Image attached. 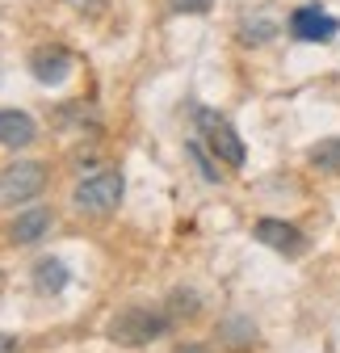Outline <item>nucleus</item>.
Segmentation results:
<instances>
[{
    "mask_svg": "<svg viewBox=\"0 0 340 353\" xmlns=\"http://www.w3.org/2000/svg\"><path fill=\"white\" fill-rule=\"evenodd\" d=\"M311 164L319 172H340V139H323L319 148H311Z\"/></svg>",
    "mask_w": 340,
    "mask_h": 353,
    "instance_id": "11",
    "label": "nucleus"
},
{
    "mask_svg": "<svg viewBox=\"0 0 340 353\" xmlns=\"http://www.w3.org/2000/svg\"><path fill=\"white\" fill-rule=\"evenodd\" d=\"M193 122H198V130H202V139L210 143V152H215L223 164H231V168H244V160H248V148H244V139L235 135V126H231L223 114H215V110L198 105V110H193Z\"/></svg>",
    "mask_w": 340,
    "mask_h": 353,
    "instance_id": "3",
    "label": "nucleus"
},
{
    "mask_svg": "<svg viewBox=\"0 0 340 353\" xmlns=\"http://www.w3.org/2000/svg\"><path fill=\"white\" fill-rule=\"evenodd\" d=\"M42 185H47V168L38 160H17L0 172V202L5 206H17V202H30Z\"/></svg>",
    "mask_w": 340,
    "mask_h": 353,
    "instance_id": "4",
    "label": "nucleus"
},
{
    "mask_svg": "<svg viewBox=\"0 0 340 353\" xmlns=\"http://www.w3.org/2000/svg\"><path fill=\"white\" fill-rule=\"evenodd\" d=\"M30 72H34V80H42V84H59V80L72 72V55H67V47H59V42H47V47H38V51L30 55Z\"/></svg>",
    "mask_w": 340,
    "mask_h": 353,
    "instance_id": "6",
    "label": "nucleus"
},
{
    "mask_svg": "<svg viewBox=\"0 0 340 353\" xmlns=\"http://www.w3.org/2000/svg\"><path fill=\"white\" fill-rule=\"evenodd\" d=\"M47 232H51V210L47 206H25L13 219V240L17 244H38V240H47Z\"/></svg>",
    "mask_w": 340,
    "mask_h": 353,
    "instance_id": "9",
    "label": "nucleus"
},
{
    "mask_svg": "<svg viewBox=\"0 0 340 353\" xmlns=\"http://www.w3.org/2000/svg\"><path fill=\"white\" fill-rule=\"evenodd\" d=\"M185 152H189V160L198 164V172L206 176V181H210V185H215V181H223V172H219L215 164H210V160H206V152H202V143H185Z\"/></svg>",
    "mask_w": 340,
    "mask_h": 353,
    "instance_id": "12",
    "label": "nucleus"
},
{
    "mask_svg": "<svg viewBox=\"0 0 340 353\" xmlns=\"http://www.w3.org/2000/svg\"><path fill=\"white\" fill-rule=\"evenodd\" d=\"M122 190H126L122 172H118V168H101V172H93V176H84V181L72 190V206H76L80 214H109V210H118Z\"/></svg>",
    "mask_w": 340,
    "mask_h": 353,
    "instance_id": "2",
    "label": "nucleus"
},
{
    "mask_svg": "<svg viewBox=\"0 0 340 353\" xmlns=\"http://www.w3.org/2000/svg\"><path fill=\"white\" fill-rule=\"evenodd\" d=\"M0 353H17V341L13 336H0Z\"/></svg>",
    "mask_w": 340,
    "mask_h": 353,
    "instance_id": "14",
    "label": "nucleus"
},
{
    "mask_svg": "<svg viewBox=\"0 0 340 353\" xmlns=\"http://www.w3.org/2000/svg\"><path fill=\"white\" fill-rule=\"evenodd\" d=\"M168 5H173L177 13H210L215 0H168Z\"/></svg>",
    "mask_w": 340,
    "mask_h": 353,
    "instance_id": "13",
    "label": "nucleus"
},
{
    "mask_svg": "<svg viewBox=\"0 0 340 353\" xmlns=\"http://www.w3.org/2000/svg\"><path fill=\"white\" fill-rule=\"evenodd\" d=\"M336 34H340V21L323 13L319 5H303L290 13V38H299V42H332Z\"/></svg>",
    "mask_w": 340,
    "mask_h": 353,
    "instance_id": "5",
    "label": "nucleus"
},
{
    "mask_svg": "<svg viewBox=\"0 0 340 353\" xmlns=\"http://www.w3.org/2000/svg\"><path fill=\"white\" fill-rule=\"evenodd\" d=\"M168 332V316L156 312V307H122L109 324V341L126 345V349H139V345H151L156 336Z\"/></svg>",
    "mask_w": 340,
    "mask_h": 353,
    "instance_id": "1",
    "label": "nucleus"
},
{
    "mask_svg": "<svg viewBox=\"0 0 340 353\" xmlns=\"http://www.w3.org/2000/svg\"><path fill=\"white\" fill-rule=\"evenodd\" d=\"M257 240L269 244V248H277V252H286V256H303L307 252L303 232L290 228V223H281V219H261V223H257Z\"/></svg>",
    "mask_w": 340,
    "mask_h": 353,
    "instance_id": "7",
    "label": "nucleus"
},
{
    "mask_svg": "<svg viewBox=\"0 0 340 353\" xmlns=\"http://www.w3.org/2000/svg\"><path fill=\"white\" fill-rule=\"evenodd\" d=\"M67 286V265L63 261H42L38 265V290H63Z\"/></svg>",
    "mask_w": 340,
    "mask_h": 353,
    "instance_id": "10",
    "label": "nucleus"
},
{
    "mask_svg": "<svg viewBox=\"0 0 340 353\" xmlns=\"http://www.w3.org/2000/svg\"><path fill=\"white\" fill-rule=\"evenodd\" d=\"M38 139V126L25 110H0V148H30Z\"/></svg>",
    "mask_w": 340,
    "mask_h": 353,
    "instance_id": "8",
    "label": "nucleus"
}]
</instances>
